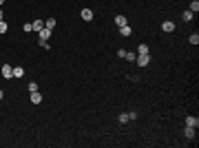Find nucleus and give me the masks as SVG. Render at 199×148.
<instances>
[{"mask_svg": "<svg viewBox=\"0 0 199 148\" xmlns=\"http://www.w3.org/2000/svg\"><path fill=\"white\" fill-rule=\"evenodd\" d=\"M7 29H9V27H7V22H5V20H0V33H7Z\"/></svg>", "mask_w": 199, "mask_h": 148, "instance_id": "obj_17", "label": "nucleus"}, {"mask_svg": "<svg viewBox=\"0 0 199 148\" xmlns=\"http://www.w3.org/2000/svg\"><path fill=\"white\" fill-rule=\"evenodd\" d=\"M2 97H5V93H2V88H0V100H2Z\"/></svg>", "mask_w": 199, "mask_h": 148, "instance_id": "obj_22", "label": "nucleus"}, {"mask_svg": "<svg viewBox=\"0 0 199 148\" xmlns=\"http://www.w3.org/2000/svg\"><path fill=\"white\" fill-rule=\"evenodd\" d=\"M182 18H184L186 22H190V20L195 18V13H192V11H184V16H182Z\"/></svg>", "mask_w": 199, "mask_h": 148, "instance_id": "obj_16", "label": "nucleus"}, {"mask_svg": "<svg viewBox=\"0 0 199 148\" xmlns=\"http://www.w3.org/2000/svg\"><path fill=\"white\" fill-rule=\"evenodd\" d=\"M188 42H190V44H197V42H199V36H197V33H192V36L188 38Z\"/></svg>", "mask_w": 199, "mask_h": 148, "instance_id": "obj_19", "label": "nucleus"}, {"mask_svg": "<svg viewBox=\"0 0 199 148\" xmlns=\"http://www.w3.org/2000/svg\"><path fill=\"white\" fill-rule=\"evenodd\" d=\"M186 126L197 128V126H199V119H197V117H192V115H188V117H186Z\"/></svg>", "mask_w": 199, "mask_h": 148, "instance_id": "obj_5", "label": "nucleus"}, {"mask_svg": "<svg viewBox=\"0 0 199 148\" xmlns=\"http://www.w3.org/2000/svg\"><path fill=\"white\" fill-rule=\"evenodd\" d=\"M135 62H137L139 66H148V64H151V55H148V53H139V55L135 58Z\"/></svg>", "mask_w": 199, "mask_h": 148, "instance_id": "obj_1", "label": "nucleus"}, {"mask_svg": "<svg viewBox=\"0 0 199 148\" xmlns=\"http://www.w3.org/2000/svg\"><path fill=\"white\" fill-rule=\"evenodd\" d=\"M40 102H42V95H40L38 91H33V93H31V104H40Z\"/></svg>", "mask_w": 199, "mask_h": 148, "instance_id": "obj_11", "label": "nucleus"}, {"mask_svg": "<svg viewBox=\"0 0 199 148\" xmlns=\"http://www.w3.org/2000/svg\"><path fill=\"white\" fill-rule=\"evenodd\" d=\"M126 122H129V113H122L119 115V124H126Z\"/></svg>", "mask_w": 199, "mask_h": 148, "instance_id": "obj_18", "label": "nucleus"}, {"mask_svg": "<svg viewBox=\"0 0 199 148\" xmlns=\"http://www.w3.org/2000/svg\"><path fill=\"white\" fill-rule=\"evenodd\" d=\"M117 55L119 58H124V60H129V62H135V53H131V51H124V49H119V51H117Z\"/></svg>", "mask_w": 199, "mask_h": 148, "instance_id": "obj_2", "label": "nucleus"}, {"mask_svg": "<svg viewBox=\"0 0 199 148\" xmlns=\"http://www.w3.org/2000/svg\"><path fill=\"white\" fill-rule=\"evenodd\" d=\"M36 36L40 38V42H46V40H49V36H51V29H46V27H44V29H42V31H38Z\"/></svg>", "mask_w": 199, "mask_h": 148, "instance_id": "obj_3", "label": "nucleus"}, {"mask_svg": "<svg viewBox=\"0 0 199 148\" xmlns=\"http://www.w3.org/2000/svg\"><path fill=\"white\" fill-rule=\"evenodd\" d=\"M188 11H192V13L199 11V2H197V0H192V2H190V9H188Z\"/></svg>", "mask_w": 199, "mask_h": 148, "instance_id": "obj_15", "label": "nucleus"}, {"mask_svg": "<svg viewBox=\"0 0 199 148\" xmlns=\"http://www.w3.org/2000/svg\"><path fill=\"white\" fill-rule=\"evenodd\" d=\"M115 24H117V27H126V24H129V20L124 18V16H115Z\"/></svg>", "mask_w": 199, "mask_h": 148, "instance_id": "obj_7", "label": "nucleus"}, {"mask_svg": "<svg viewBox=\"0 0 199 148\" xmlns=\"http://www.w3.org/2000/svg\"><path fill=\"white\" fill-rule=\"evenodd\" d=\"M162 29H164V31H166V33H170V31H172V29H175V24H172V22H170V20H166V22H164V24H162Z\"/></svg>", "mask_w": 199, "mask_h": 148, "instance_id": "obj_12", "label": "nucleus"}, {"mask_svg": "<svg viewBox=\"0 0 199 148\" xmlns=\"http://www.w3.org/2000/svg\"><path fill=\"white\" fill-rule=\"evenodd\" d=\"M2 18H5V16H2V9H0V20H2Z\"/></svg>", "mask_w": 199, "mask_h": 148, "instance_id": "obj_23", "label": "nucleus"}, {"mask_svg": "<svg viewBox=\"0 0 199 148\" xmlns=\"http://www.w3.org/2000/svg\"><path fill=\"white\" fill-rule=\"evenodd\" d=\"M137 53H148V44H139V49H137Z\"/></svg>", "mask_w": 199, "mask_h": 148, "instance_id": "obj_20", "label": "nucleus"}, {"mask_svg": "<svg viewBox=\"0 0 199 148\" xmlns=\"http://www.w3.org/2000/svg\"><path fill=\"white\" fill-rule=\"evenodd\" d=\"M27 88H29V93H33V91H38V84H36V82H31Z\"/></svg>", "mask_w": 199, "mask_h": 148, "instance_id": "obj_21", "label": "nucleus"}, {"mask_svg": "<svg viewBox=\"0 0 199 148\" xmlns=\"http://www.w3.org/2000/svg\"><path fill=\"white\" fill-rule=\"evenodd\" d=\"M24 73H27V71H24L22 66H16V69H13V78H18V80H20V78H24Z\"/></svg>", "mask_w": 199, "mask_h": 148, "instance_id": "obj_10", "label": "nucleus"}, {"mask_svg": "<svg viewBox=\"0 0 199 148\" xmlns=\"http://www.w3.org/2000/svg\"><path fill=\"white\" fill-rule=\"evenodd\" d=\"M133 33V29L129 27V24H126V27H119V36H124V38H129Z\"/></svg>", "mask_w": 199, "mask_h": 148, "instance_id": "obj_9", "label": "nucleus"}, {"mask_svg": "<svg viewBox=\"0 0 199 148\" xmlns=\"http://www.w3.org/2000/svg\"><path fill=\"white\" fill-rule=\"evenodd\" d=\"M195 131H197V128H192V126H186V131H184V135H186L188 139H192V137H195Z\"/></svg>", "mask_w": 199, "mask_h": 148, "instance_id": "obj_13", "label": "nucleus"}, {"mask_svg": "<svg viewBox=\"0 0 199 148\" xmlns=\"http://www.w3.org/2000/svg\"><path fill=\"white\" fill-rule=\"evenodd\" d=\"M2 2H5V0H0V5H2Z\"/></svg>", "mask_w": 199, "mask_h": 148, "instance_id": "obj_24", "label": "nucleus"}, {"mask_svg": "<svg viewBox=\"0 0 199 148\" xmlns=\"http://www.w3.org/2000/svg\"><path fill=\"white\" fill-rule=\"evenodd\" d=\"M2 78H13V66H9V64H2Z\"/></svg>", "mask_w": 199, "mask_h": 148, "instance_id": "obj_4", "label": "nucleus"}, {"mask_svg": "<svg viewBox=\"0 0 199 148\" xmlns=\"http://www.w3.org/2000/svg\"><path fill=\"white\" fill-rule=\"evenodd\" d=\"M82 20L91 22V20H93V11H91V9H82Z\"/></svg>", "mask_w": 199, "mask_h": 148, "instance_id": "obj_8", "label": "nucleus"}, {"mask_svg": "<svg viewBox=\"0 0 199 148\" xmlns=\"http://www.w3.org/2000/svg\"><path fill=\"white\" fill-rule=\"evenodd\" d=\"M31 27H33V31H36V33H38V31H42V29H44V22H42V20H38V18H36V22H31Z\"/></svg>", "mask_w": 199, "mask_h": 148, "instance_id": "obj_6", "label": "nucleus"}, {"mask_svg": "<svg viewBox=\"0 0 199 148\" xmlns=\"http://www.w3.org/2000/svg\"><path fill=\"white\" fill-rule=\"evenodd\" d=\"M44 27H46V29H51V31H53V29H56V18H49V20H46V22H44Z\"/></svg>", "mask_w": 199, "mask_h": 148, "instance_id": "obj_14", "label": "nucleus"}]
</instances>
